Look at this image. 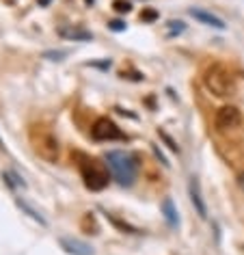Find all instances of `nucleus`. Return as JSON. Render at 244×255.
Here are the masks:
<instances>
[{
  "instance_id": "nucleus-1",
  "label": "nucleus",
  "mask_w": 244,
  "mask_h": 255,
  "mask_svg": "<svg viewBox=\"0 0 244 255\" xmlns=\"http://www.w3.org/2000/svg\"><path fill=\"white\" fill-rule=\"evenodd\" d=\"M106 167L113 173V177L117 180L121 186H132L138 173V160L136 156L130 151H121V149H113L104 156Z\"/></svg>"
},
{
  "instance_id": "nucleus-2",
  "label": "nucleus",
  "mask_w": 244,
  "mask_h": 255,
  "mask_svg": "<svg viewBox=\"0 0 244 255\" xmlns=\"http://www.w3.org/2000/svg\"><path fill=\"white\" fill-rule=\"evenodd\" d=\"M203 82L208 87V91H212L216 98H229L236 93V78L221 63H214L205 69L203 74Z\"/></svg>"
},
{
  "instance_id": "nucleus-3",
  "label": "nucleus",
  "mask_w": 244,
  "mask_h": 255,
  "mask_svg": "<svg viewBox=\"0 0 244 255\" xmlns=\"http://www.w3.org/2000/svg\"><path fill=\"white\" fill-rule=\"evenodd\" d=\"M80 162H78V169H80V175L85 180V186L89 190H104L108 186V167L106 162H100L98 158H89L85 154H78Z\"/></svg>"
},
{
  "instance_id": "nucleus-4",
  "label": "nucleus",
  "mask_w": 244,
  "mask_h": 255,
  "mask_svg": "<svg viewBox=\"0 0 244 255\" xmlns=\"http://www.w3.org/2000/svg\"><path fill=\"white\" fill-rule=\"evenodd\" d=\"M28 136H30V143H33V149L37 151V156H41L43 160H48V162L59 160V154H61L59 141H56V136L46 126H39V124L33 126Z\"/></svg>"
},
{
  "instance_id": "nucleus-5",
  "label": "nucleus",
  "mask_w": 244,
  "mask_h": 255,
  "mask_svg": "<svg viewBox=\"0 0 244 255\" xmlns=\"http://www.w3.org/2000/svg\"><path fill=\"white\" fill-rule=\"evenodd\" d=\"M93 141H123L125 134L119 130V126L108 117H100L91 128Z\"/></svg>"
},
{
  "instance_id": "nucleus-6",
  "label": "nucleus",
  "mask_w": 244,
  "mask_h": 255,
  "mask_svg": "<svg viewBox=\"0 0 244 255\" xmlns=\"http://www.w3.org/2000/svg\"><path fill=\"white\" fill-rule=\"evenodd\" d=\"M240 124H242V115L236 106H223L221 111L216 113V128L221 132L234 130V128H238Z\"/></svg>"
},
{
  "instance_id": "nucleus-7",
  "label": "nucleus",
  "mask_w": 244,
  "mask_h": 255,
  "mask_svg": "<svg viewBox=\"0 0 244 255\" xmlns=\"http://www.w3.org/2000/svg\"><path fill=\"white\" fill-rule=\"evenodd\" d=\"M188 193H190V201H192V206H195L197 214L201 216V219H208V208H205V201H203V197H201V186H199L197 177H190Z\"/></svg>"
},
{
  "instance_id": "nucleus-8",
  "label": "nucleus",
  "mask_w": 244,
  "mask_h": 255,
  "mask_svg": "<svg viewBox=\"0 0 244 255\" xmlns=\"http://www.w3.org/2000/svg\"><path fill=\"white\" fill-rule=\"evenodd\" d=\"M59 242H61V247L72 255H93L91 247L85 245V242H80V240H76V238H61Z\"/></svg>"
},
{
  "instance_id": "nucleus-9",
  "label": "nucleus",
  "mask_w": 244,
  "mask_h": 255,
  "mask_svg": "<svg viewBox=\"0 0 244 255\" xmlns=\"http://www.w3.org/2000/svg\"><path fill=\"white\" fill-rule=\"evenodd\" d=\"M190 15L195 17V20H199L201 24H205V26H212V28H218V30L225 28V22L221 20V17L212 15V13H208V11H203V9H190Z\"/></svg>"
},
{
  "instance_id": "nucleus-10",
  "label": "nucleus",
  "mask_w": 244,
  "mask_h": 255,
  "mask_svg": "<svg viewBox=\"0 0 244 255\" xmlns=\"http://www.w3.org/2000/svg\"><path fill=\"white\" fill-rule=\"evenodd\" d=\"M59 33H61V37H65V39H74V41H89V39H93V35L89 33V30H82V28H61Z\"/></svg>"
},
{
  "instance_id": "nucleus-11",
  "label": "nucleus",
  "mask_w": 244,
  "mask_h": 255,
  "mask_svg": "<svg viewBox=\"0 0 244 255\" xmlns=\"http://www.w3.org/2000/svg\"><path fill=\"white\" fill-rule=\"evenodd\" d=\"M162 214H164V219H166V223H169L171 227H177V223H179L177 210H175V206H173L171 199H164L162 201Z\"/></svg>"
},
{
  "instance_id": "nucleus-12",
  "label": "nucleus",
  "mask_w": 244,
  "mask_h": 255,
  "mask_svg": "<svg viewBox=\"0 0 244 255\" xmlns=\"http://www.w3.org/2000/svg\"><path fill=\"white\" fill-rule=\"evenodd\" d=\"M17 206H20V208L24 210V212H28V214H30V216H33V219H35L37 223H41V225H46V219H43V216H41V214H37V212H35V210H33V208H30V206H28V203H26V201L17 199Z\"/></svg>"
},
{
  "instance_id": "nucleus-13",
  "label": "nucleus",
  "mask_w": 244,
  "mask_h": 255,
  "mask_svg": "<svg viewBox=\"0 0 244 255\" xmlns=\"http://www.w3.org/2000/svg\"><path fill=\"white\" fill-rule=\"evenodd\" d=\"M115 11H117V13H127V11L132 9V4L127 2V0H115Z\"/></svg>"
},
{
  "instance_id": "nucleus-14",
  "label": "nucleus",
  "mask_w": 244,
  "mask_h": 255,
  "mask_svg": "<svg viewBox=\"0 0 244 255\" xmlns=\"http://www.w3.org/2000/svg\"><path fill=\"white\" fill-rule=\"evenodd\" d=\"M67 54H69L67 50H56V52H46L43 56L50 59V61H63V56H67Z\"/></svg>"
},
{
  "instance_id": "nucleus-15",
  "label": "nucleus",
  "mask_w": 244,
  "mask_h": 255,
  "mask_svg": "<svg viewBox=\"0 0 244 255\" xmlns=\"http://www.w3.org/2000/svg\"><path fill=\"white\" fill-rule=\"evenodd\" d=\"M111 28H113V30H123V28H125V24H123V22H119V20H115V22H111Z\"/></svg>"
},
{
  "instance_id": "nucleus-16",
  "label": "nucleus",
  "mask_w": 244,
  "mask_h": 255,
  "mask_svg": "<svg viewBox=\"0 0 244 255\" xmlns=\"http://www.w3.org/2000/svg\"><path fill=\"white\" fill-rule=\"evenodd\" d=\"M140 20H156V11H145V13L140 15Z\"/></svg>"
},
{
  "instance_id": "nucleus-17",
  "label": "nucleus",
  "mask_w": 244,
  "mask_h": 255,
  "mask_svg": "<svg viewBox=\"0 0 244 255\" xmlns=\"http://www.w3.org/2000/svg\"><path fill=\"white\" fill-rule=\"evenodd\" d=\"M37 2H39V7H48L50 0H37Z\"/></svg>"
},
{
  "instance_id": "nucleus-18",
  "label": "nucleus",
  "mask_w": 244,
  "mask_h": 255,
  "mask_svg": "<svg viewBox=\"0 0 244 255\" xmlns=\"http://www.w3.org/2000/svg\"><path fill=\"white\" fill-rule=\"evenodd\" d=\"M240 186H242V188H244V173H242V175H240Z\"/></svg>"
}]
</instances>
